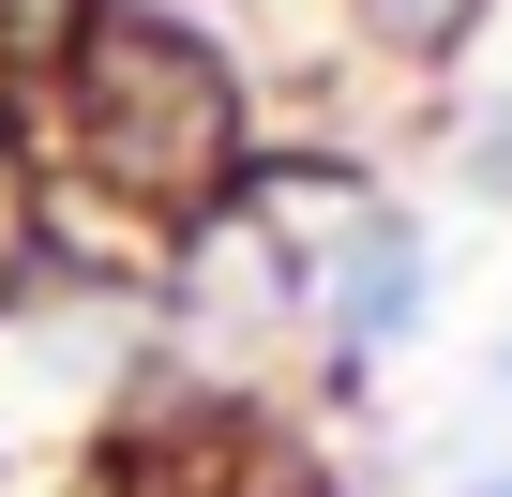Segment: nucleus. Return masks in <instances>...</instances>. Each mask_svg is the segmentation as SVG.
I'll use <instances>...</instances> for the list:
<instances>
[{"instance_id": "obj_1", "label": "nucleus", "mask_w": 512, "mask_h": 497, "mask_svg": "<svg viewBox=\"0 0 512 497\" xmlns=\"http://www.w3.org/2000/svg\"><path fill=\"white\" fill-rule=\"evenodd\" d=\"M407 302H422V257L377 226V241H362V272H347V332L377 347V332H407Z\"/></svg>"}, {"instance_id": "obj_2", "label": "nucleus", "mask_w": 512, "mask_h": 497, "mask_svg": "<svg viewBox=\"0 0 512 497\" xmlns=\"http://www.w3.org/2000/svg\"><path fill=\"white\" fill-rule=\"evenodd\" d=\"M467 181H482V196H497V211H512V106H497V121H482V151H467Z\"/></svg>"}, {"instance_id": "obj_3", "label": "nucleus", "mask_w": 512, "mask_h": 497, "mask_svg": "<svg viewBox=\"0 0 512 497\" xmlns=\"http://www.w3.org/2000/svg\"><path fill=\"white\" fill-rule=\"evenodd\" d=\"M497 392H512V347H497Z\"/></svg>"}, {"instance_id": "obj_4", "label": "nucleus", "mask_w": 512, "mask_h": 497, "mask_svg": "<svg viewBox=\"0 0 512 497\" xmlns=\"http://www.w3.org/2000/svg\"><path fill=\"white\" fill-rule=\"evenodd\" d=\"M467 497H512V482H467Z\"/></svg>"}]
</instances>
